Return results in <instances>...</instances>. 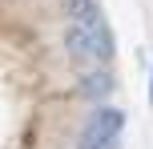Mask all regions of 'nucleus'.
I'll list each match as a JSON object with an SVG mask.
<instances>
[{
  "instance_id": "obj_1",
  "label": "nucleus",
  "mask_w": 153,
  "mask_h": 149,
  "mask_svg": "<svg viewBox=\"0 0 153 149\" xmlns=\"http://www.w3.org/2000/svg\"><path fill=\"white\" fill-rule=\"evenodd\" d=\"M121 129H125V113L113 109V105H97L89 113V121H85V129H81L76 149H117Z\"/></svg>"
},
{
  "instance_id": "obj_2",
  "label": "nucleus",
  "mask_w": 153,
  "mask_h": 149,
  "mask_svg": "<svg viewBox=\"0 0 153 149\" xmlns=\"http://www.w3.org/2000/svg\"><path fill=\"white\" fill-rule=\"evenodd\" d=\"M113 89H117L113 73H105V69H93V73H85V77H81V85H76V93H81L85 101H97V105H105Z\"/></svg>"
},
{
  "instance_id": "obj_3",
  "label": "nucleus",
  "mask_w": 153,
  "mask_h": 149,
  "mask_svg": "<svg viewBox=\"0 0 153 149\" xmlns=\"http://www.w3.org/2000/svg\"><path fill=\"white\" fill-rule=\"evenodd\" d=\"M93 28H97V24H69V28H65V53H69L73 61L93 56Z\"/></svg>"
},
{
  "instance_id": "obj_4",
  "label": "nucleus",
  "mask_w": 153,
  "mask_h": 149,
  "mask_svg": "<svg viewBox=\"0 0 153 149\" xmlns=\"http://www.w3.org/2000/svg\"><path fill=\"white\" fill-rule=\"evenodd\" d=\"M101 4L97 0H69V24H97Z\"/></svg>"
},
{
  "instance_id": "obj_5",
  "label": "nucleus",
  "mask_w": 153,
  "mask_h": 149,
  "mask_svg": "<svg viewBox=\"0 0 153 149\" xmlns=\"http://www.w3.org/2000/svg\"><path fill=\"white\" fill-rule=\"evenodd\" d=\"M113 56V32H109L105 20H97V28H93V61H109Z\"/></svg>"
},
{
  "instance_id": "obj_6",
  "label": "nucleus",
  "mask_w": 153,
  "mask_h": 149,
  "mask_svg": "<svg viewBox=\"0 0 153 149\" xmlns=\"http://www.w3.org/2000/svg\"><path fill=\"white\" fill-rule=\"evenodd\" d=\"M149 105H153V69H149Z\"/></svg>"
}]
</instances>
